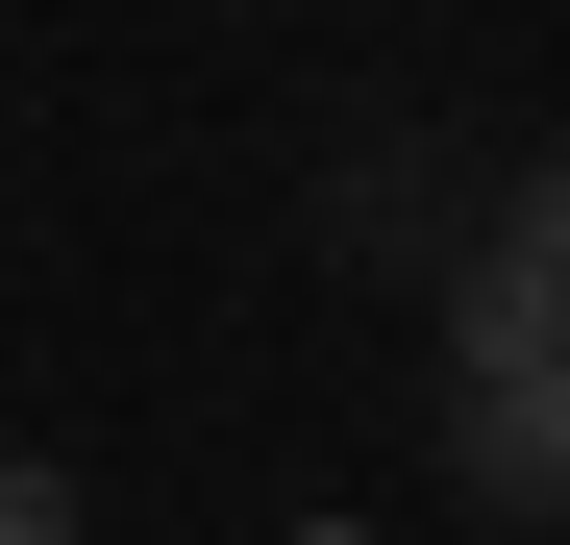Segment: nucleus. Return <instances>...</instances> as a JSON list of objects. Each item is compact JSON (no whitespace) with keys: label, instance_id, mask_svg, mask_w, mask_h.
<instances>
[{"label":"nucleus","instance_id":"obj_1","mask_svg":"<svg viewBox=\"0 0 570 545\" xmlns=\"http://www.w3.org/2000/svg\"><path fill=\"white\" fill-rule=\"evenodd\" d=\"M446 472L471 496H570V298L497 272V248H471V298H446Z\"/></svg>","mask_w":570,"mask_h":545},{"label":"nucleus","instance_id":"obj_2","mask_svg":"<svg viewBox=\"0 0 570 545\" xmlns=\"http://www.w3.org/2000/svg\"><path fill=\"white\" fill-rule=\"evenodd\" d=\"M497 272H546V298H570V149H546L521 199H497Z\"/></svg>","mask_w":570,"mask_h":545},{"label":"nucleus","instance_id":"obj_3","mask_svg":"<svg viewBox=\"0 0 570 545\" xmlns=\"http://www.w3.org/2000/svg\"><path fill=\"white\" fill-rule=\"evenodd\" d=\"M0 545H75V472H50V446H0Z\"/></svg>","mask_w":570,"mask_h":545}]
</instances>
